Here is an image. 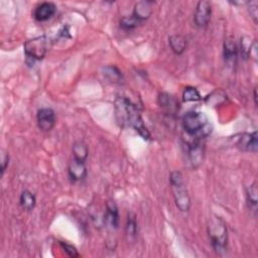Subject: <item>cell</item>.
Instances as JSON below:
<instances>
[{"mask_svg":"<svg viewBox=\"0 0 258 258\" xmlns=\"http://www.w3.org/2000/svg\"><path fill=\"white\" fill-rule=\"evenodd\" d=\"M115 116L121 127H132L144 139H150V133L146 128L138 107L124 96H117L115 100Z\"/></svg>","mask_w":258,"mask_h":258,"instance_id":"cell-1","label":"cell"},{"mask_svg":"<svg viewBox=\"0 0 258 258\" xmlns=\"http://www.w3.org/2000/svg\"><path fill=\"white\" fill-rule=\"evenodd\" d=\"M182 127L185 133L196 140H202L212 132L208 117L203 112L189 111L182 117Z\"/></svg>","mask_w":258,"mask_h":258,"instance_id":"cell-2","label":"cell"},{"mask_svg":"<svg viewBox=\"0 0 258 258\" xmlns=\"http://www.w3.org/2000/svg\"><path fill=\"white\" fill-rule=\"evenodd\" d=\"M208 233L214 250L220 255L225 253L227 249L228 229L224 220L217 216L211 218L208 225Z\"/></svg>","mask_w":258,"mask_h":258,"instance_id":"cell-3","label":"cell"},{"mask_svg":"<svg viewBox=\"0 0 258 258\" xmlns=\"http://www.w3.org/2000/svg\"><path fill=\"white\" fill-rule=\"evenodd\" d=\"M169 182L177 209L180 212H187L190 208V199L181 172L177 170L172 171L169 176Z\"/></svg>","mask_w":258,"mask_h":258,"instance_id":"cell-4","label":"cell"},{"mask_svg":"<svg viewBox=\"0 0 258 258\" xmlns=\"http://www.w3.org/2000/svg\"><path fill=\"white\" fill-rule=\"evenodd\" d=\"M50 46L51 40L45 35L28 39L23 45L24 53L27 59H31V61L42 59L46 52L49 50Z\"/></svg>","mask_w":258,"mask_h":258,"instance_id":"cell-5","label":"cell"},{"mask_svg":"<svg viewBox=\"0 0 258 258\" xmlns=\"http://www.w3.org/2000/svg\"><path fill=\"white\" fill-rule=\"evenodd\" d=\"M211 14H212L211 2L206 1V0L199 1L196 6L195 15H194L195 24L198 27L207 26L211 19Z\"/></svg>","mask_w":258,"mask_h":258,"instance_id":"cell-6","label":"cell"},{"mask_svg":"<svg viewBox=\"0 0 258 258\" xmlns=\"http://www.w3.org/2000/svg\"><path fill=\"white\" fill-rule=\"evenodd\" d=\"M36 120L41 131H50L55 125V113L51 108H40L36 113Z\"/></svg>","mask_w":258,"mask_h":258,"instance_id":"cell-7","label":"cell"},{"mask_svg":"<svg viewBox=\"0 0 258 258\" xmlns=\"http://www.w3.org/2000/svg\"><path fill=\"white\" fill-rule=\"evenodd\" d=\"M236 146L241 150L249 151L256 153L258 148V140H257V131L252 133H243L240 134L236 139Z\"/></svg>","mask_w":258,"mask_h":258,"instance_id":"cell-8","label":"cell"},{"mask_svg":"<svg viewBox=\"0 0 258 258\" xmlns=\"http://www.w3.org/2000/svg\"><path fill=\"white\" fill-rule=\"evenodd\" d=\"M56 12V6L51 2H42L35 6L32 16L36 21L43 22L50 19Z\"/></svg>","mask_w":258,"mask_h":258,"instance_id":"cell-9","label":"cell"},{"mask_svg":"<svg viewBox=\"0 0 258 258\" xmlns=\"http://www.w3.org/2000/svg\"><path fill=\"white\" fill-rule=\"evenodd\" d=\"M104 223L106 224V227L111 230H116L119 228V223H120L119 211L116 203L113 201H109L106 205Z\"/></svg>","mask_w":258,"mask_h":258,"instance_id":"cell-10","label":"cell"},{"mask_svg":"<svg viewBox=\"0 0 258 258\" xmlns=\"http://www.w3.org/2000/svg\"><path fill=\"white\" fill-rule=\"evenodd\" d=\"M158 104L160 108L169 115H174L178 111V101L175 97L168 93H160L158 96Z\"/></svg>","mask_w":258,"mask_h":258,"instance_id":"cell-11","label":"cell"},{"mask_svg":"<svg viewBox=\"0 0 258 258\" xmlns=\"http://www.w3.org/2000/svg\"><path fill=\"white\" fill-rule=\"evenodd\" d=\"M69 176L73 181H81L87 177V167L85 162L72 159L68 168Z\"/></svg>","mask_w":258,"mask_h":258,"instance_id":"cell-12","label":"cell"},{"mask_svg":"<svg viewBox=\"0 0 258 258\" xmlns=\"http://www.w3.org/2000/svg\"><path fill=\"white\" fill-rule=\"evenodd\" d=\"M238 54V46L235 42V39L230 36L227 37L224 41V59L228 66H233L236 63Z\"/></svg>","mask_w":258,"mask_h":258,"instance_id":"cell-13","label":"cell"},{"mask_svg":"<svg viewBox=\"0 0 258 258\" xmlns=\"http://www.w3.org/2000/svg\"><path fill=\"white\" fill-rule=\"evenodd\" d=\"M152 5H153V2L151 1H139L135 4L132 15L140 23H142L144 20L149 18V16L152 14Z\"/></svg>","mask_w":258,"mask_h":258,"instance_id":"cell-14","label":"cell"},{"mask_svg":"<svg viewBox=\"0 0 258 258\" xmlns=\"http://www.w3.org/2000/svg\"><path fill=\"white\" fill-rule=\"evenodd\" d=\"M188 145V158L194 166H198L201 164L203 160V146L201 143V140L191 139L190 142L187 143Z\"/></svg>","mask_w":258,"mask_h":258,"instance_id":"cell-15","label":"cell"},{"mask_svg":"<svg viewBox=\"0 0 258 258\" xmlns=\"http://www.w3.org/2000/svg\"><path fill=\"white\" fill-rule=\"evenodd\" d=\"M168 43L170 49L175 54H181L186 48V39L180 34H174L169 36Z\"/></svg>","mask_w":258,"mask_h":258,"instance_id":"cell-16","label":"cell"},{"mask_svg":"<svg viewBox=\"0 0 258 258\" xmlns=\"http://www.w3.org/2000/svg\"><path fill=\"white\" fill-rule=\"evenodd\" d=\"M73 158L78 160V161H82L85 162L87 160L88 154H89V149L86 143H84L83 141H78L75 142L73 145Z\"/></svg>","mask_w":258,"mask_h":258,"instance_id":"cell-17","label":"cell"},{"mask_svg":"<svg viewBox=\"0 0 258 258\" xmlns=\"http://www.w3.org/2000/svg\"><path fill=\"white\" fill-rule=\"evenodd\" d=\"M19 203L21 208L24 211H31L35 207V203H36L35 196L29 190H23L22 194L20 195Z\"/></svg>","mask_w":258,"mask_h":258,"instance_id":"cell-18","label":"cell"},{"mask_svg":"<svg viewBox=\"0 0 258 258\" xmlns=\"http://www.w3.org/2000/svg\"><path fill=\"white\" fill-rule=\"evenodd\" d=\"M103 74L112 83L120 84L123 81V75L121 74L119 69L114 67V66L104 67L103 68Z\"/></svg>","mask_w":258,"mask_h":258,"instance_id":"cell-19","label":"cell"},{"mask_svg":"<svg viewBox=\"0 0 258 258\" xmlns=\"http://www.w3.org/2000/svg\"><path fill=\"white\" fill-rule=\"evenodd\" d=\"M257 194H258L257 184L256 182H253L247 187L246 196H247V202L249 207L254 211L256 210V207H257Z\"/></svg>","mask_w":258,"mask_h":258,"instance_id":"cell-20","label":"cell"},{"mask_svg":"<svg viewBox=\"0 0 258 258\" xmlns=\"http://www.w3.org/2000/svg\"><path fill=\"white\" fill-rule=\"evenodd\" d=\"M182 100L184 102H197V101H201L202 97L196 88L187 86L184 88L182 92Z\"/></svg>","mask_w":258,"mask_h":258,"instance_id":"cell-21","label":"cell"},{"mask_svg":"<svg viewBox=\"0 0 258 258\" xmlns=\"http://www.w3.org/2000/svg\"><path fill=\"white\" fill-rule=\"evenodd\" d=\"M139 24H141L132 14L131 15H127L121 18L120 20V27L125 30V31H130L133 30L134 28H136Z\"/></svg>","mask_w":258,"mask_h":258,"instance_id":"cell-22","label":"cell"},{"mask_svg":"<svg viewBox=\"0 0 258 258\" xmlns=\"http://www.w3.org/2000/svg\"><path fill=\"white\" fill-rule=\"evenodd\" d=\"M253 41L251 40L250 36L244 35L241 37V47H240V53L243 59H247L250 56L251 48H252Z\"/></svg>","mask_w":258,"mask_h":258,"instance_id":"cell-23","label":"cell"},{"mask_svg":"<svg viewBox=\"0 0 258 258\" xmlns=\"http://www.w3.org/2000/svg\"><path fill=\"white\" fill-rule=\"evenodd\" d=\"M126 232L129 236H135L137 232V223L136 217L133 213H129L127 216V224H126Z\"/></svg>","mask_w":258,"mask_h":258,"instance_id":"cell-24","label":"cell"},{"mask_svg":"<svg viewBox=\"0 0 258 258\" xmlns=\"http://www.w3.org/2000/svg\"><path fill=\"white\" fill-rule=\"evenodd\" d=\"M248 11L250 13V16L252 17L253 21L257 23V17H258V2L257 1H250L248 2Z\"/></svg>","mask_w":258,"mask_h":258,"instance_id":"cell-25","label":"cell"},{"mask_svg":"<svg viewBox=\"0 0 258 258\" xmlns=\"http://www.w3.org/2000/svg\"><path fill=\"white\" fill-rule=\"evenodd\" d=\"M60 246L62 247V249L64 250V252L70 256V257H79V253L77 251V249L73 246V245H70L68 243H64V242H59Z\"/></svg>","mask_w":258,"mask_h":258,"instance_id":"cell-26","label":"cell"},{"mask_svg":"<svg viewBox=\"0 0 258 258\" xmlns=\"http://www.w3.org/2000/svg\"><path fill=\"white\" fill-rule=\"evenodd\" d=\"M8 164H9V154L5 151H2V153H1V174L4 173Z\"/></svg>","mask_w":258,"mask_h":258,"instance_id":"cell-27","label":"cell"},{"mask_svg":"<svg viewBox=\"0 0 258 258\" xmlns=\"http://www.w3.org/2000/svg\"><path fill=\"white\" fill-rule=\"evenodd\" d=\"M254 103L257 106V91H256V89H254Z\"/></svg>","mask_w":258,"mask_h":258,"instance_id":"cell-28","label":"cell"}]
</instances>
